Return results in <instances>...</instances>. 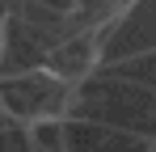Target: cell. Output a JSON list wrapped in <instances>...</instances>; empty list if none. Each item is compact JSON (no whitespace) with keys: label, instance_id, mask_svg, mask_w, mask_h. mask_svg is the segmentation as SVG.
<instances>
[{"label":"cell","instance_id":"cell-8","mask_svg":"<svg viewBox=\"0 0 156 152\" xmlns=\"http://www.w3.org/2000/svg\"><path fill=\"white\" fill-rule=\"evenodd\" d=\"M38 4H47V9H59V13H72V9H76V0H38Z\"/></svg>","mask_w":156,"mask_h":152},{"label":"cell","instance_id":"cell-5","mask_svg":"<svg viewBox=\"0 0 156 152\" xmlns=\"http://www.w3.org/2000/svg\"><path fill=\"white\" fill-rule=\"evenodd\" d=\"M42 68H51L55 76H63V80H80V76H89L97 68V30H76V34H68L63 42H55L47 51V63Z\"/></svg>","mask_w":156,"mask_h":152},{"label":"cell","instance_id":"cell-7","mask_svg":"<svg viewBox=\"0 0 156 152\" xmlns=\"http://www.w3.org/2000/svg\"><path fill=\"white\" fill-rule=\"evenodd\" d=\"M30 148L63 152V118H34L30 123Z\"/></svg>","mask_w":156,"mask_h":152},{"label":"cell","instance_id":"cell-3","mask_svg":"<svg viewBox=\"0 0 156 152\" xmlns=\"http://www.w3.org/2000/svg\"><path fill=\"white\" fill-rule=\"evenodd\" d=\"M156 51V0H127L118 17L97 30V63H118Z\"/></svg>","mask_w":156,"mask_h":152},{"label":"cell","instance_id":"cell-2","mask_svg":"<svg viewBox=\"0 0 156 152\" xmlns=\"http://www.w3.org/2000/svg\"><path fill=\"white\" fill-rule=\"evenodd\" d=\"M68 97H72V80L55 76L51 68H26V72L0 76V106L21 118H63L68 114Z\"/></svg>","mask_w":156,"mask_h":152},{"label":"cell","instance_id":"cell-1","mask_svg":"<svg viewBox=\"0 0 156 152\" xmlns=\"http://www.w3.org/2000/svg\"><path fill=\"white\" fill-rule=\"evenodd\" d=\"M68 114L135 131V135L152 139V148H156V89H148V85H139V80H131L122 72H114V68L97 63L89 76L72 80Z\"/></svg>","mask_w":156,"mask_h":152},{"label":"cell","instance_id":"cell-4","mask_svg":"<svg viewBox=\"0 0 156 152\" xmlns=\"http://www.w3.org/2000/svg\"><path fill=\"white\" fill-rule=\"evenodd\" d=\"M114 148H152V139L122 131V127L63 114V152H114Z\"/></svg>","mask_w":156,"mask_h":152},{"label":"cell","instance_id":"cell-6","mask_svg":"<svg viewBox=\"0 0 156 152\" xmlns=\"http://www.w3.org/2000/svg\"><path fill=\"white\" fill-rule=\"evenodd\" d=\"M101 68H114V72L131 76L139 85L156 89V51H144V55H131V59H118V63H101Z\"/></svg>","mask_w":156,"mask_h":152}]
</instances>
